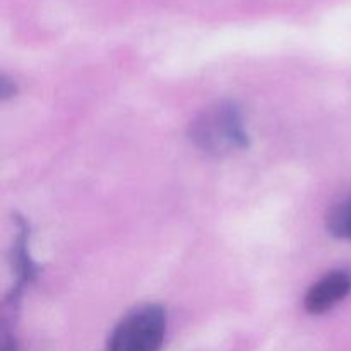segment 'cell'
<instances>
[{"label":"cell","mask_w":351,"mask_h":351,"mask_svg":"<svg viewBox=\"0 0 351 351\" xmlns=\"http://www.w3.org/2000/svg\"><path fill=\"white\" fill-rule=\"evenodd\" d=\"M195 146L213 156H226L249 146L239 106L223 101L206 108L191 125Z\"/></svg>","instance_id":"6da1fadb"},{"label":"cell","mask_w":351,"mask_h":351,"mask_svg":"<svg viewBox=\"0 0 351 351\" xmlns=\"http://www.w3.org/2000/svg\"><path fill=\"white\" fill-rule=\"evenodd\" d=\"M167 335V314L160 305L129 312L108 338V351H160Z\"/></svg>","instance_id":"7a4b0ae2"},{"label":"cell","mask_w":351,"mask_h":351,"mask_svg":"<svg viewBox=\"0 0 351 351\" xmlns=\"http://www.w3.org/2000/svg\"><path fill=\"white\" fill-rule=\"evenodd\" d=\"M351 291V271L336 269L312 285L305 295V308L314 315H321L335 308Z\"/></svg>","instance_id":"3957f363"},{"label":"cell","mask_w":351,"mask_h":351,"mask_svg":"<svg viewBox=\"0 0 351 351\" xmlns=\"http://www.w3.org/2000/svg\"><path fill=\"white\" fill-rule=\"evenodd\" d=\"M326 226L331 235L351 240V192L331 206L326 216Z\"/></svg>","instance_id":"277c9868"},{"label":"cell","mask_w":351,"mask_h":351,"mask_svg":"<svg viewBox=\"0 0 351 351\" xmlns=\"http://www.w3.org/2000/svg\"><path fill=\"white\" fill-rule=\"evenodd\" d=\"M14 93H16V86H9V81L5 77H2V81H0V95H2V99L9 98Z\"/></svg>","instance_id":"5b68a950"}]
</instances>
